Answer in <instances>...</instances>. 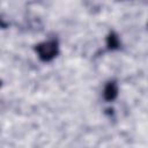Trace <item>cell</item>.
<instances>
[{
	"mask_svg": "<svg viewBox=\"0 0 148 148\" xmlns=\"http://www.w3.org/2000/svg\"><path fill=\"white\" fill-rule=\"evenodd\" d=\"M106 46L109 50L113 51V50H118L120 47V40L117 34L114 32H110L108 38H106Z\"/></svg>",
	"mask_w": 148,
	"mask_h": 148,
	"instance_id": "cell-3",
	"label": "cell"
},
{
	"mask_svg": "<svg viewBox=\"0 0 148 148\" xmlns=\"http://www.w3.org/2000/svg\"><path fill=\"white\" fill-rule=\"evenodd\" d=\"M35 51L38 56V58L42 61H51L53 60L58 53H59V44L56 39H49V40H44L39 44L36 45Z\"/></svg>",
	"mask_w": 148,
	"mask_h": 148,
	"instance_id": "cell-1",
	"label": "cell"
},
{
	"mask_svg": "<svg viewBox=\"0 0 148 148\" xmlns=\"http://www.w3.org/2000/svg\"><path fill=\"white\" fill-rule=\"evenodd\" d=\"M118 84L116 81H109L105 87H104V90H103V96H104V99L108 101V102H111L113 99L117 98L118 96Z\"/></svg>",
	"mask_w": 148,
	"mask_h": 148,
	"instance_id": "cell-2",
	"label": "cell"
}]
</instances>
